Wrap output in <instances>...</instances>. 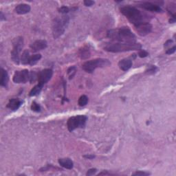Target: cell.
I'll list each match as a JSON object with an SVG mask.
<instances>
[{
  "label": "cell",
  "instance_id": "484cf974",
  "mask_svg": "<svg viewBox=\"0 0 176 176\" xmlns=\"http://www.w3.org/2000/svg\"><path fill=\"white\" fill-rule=\"evenodd\" d=\"M69 11H70V10H69V8L66 6H62L58 9V12L61 14H63V15H65V14L68 13Z\"/></svg>",
  "mask_w": 176,
  "mask_h": 176
},
{
  "label": "cell",
  "instance_id": "e0dca14e",
  "mask_svg": "<svg viewBox=\"0 0 176 176\" xmlns=\"http://www.w3.org/2000/svg\"><path fill=\"white\" fill-rule=\"evenodd\" d=\"M1 77H1V80H0V85H1V86H2V87L7 88V86H8L9 77H8V72H7L4 69H3V68H2Z\"/></svg>",
  "mask_w": 176,
  "mask_h": 176
},
{
  "label": "cell",
  "instance_id": "52a82bcc",
  "mask_svg": "<svg viewBox=\"0 0 176 176\" xmlns=\"http://www.w3.org/2000/svg\"><path fill=\"white\" fill-rule=\"evenodd\" d=\"M13 50L11 51V58L15 64H19L20 57L19 54L22 52L23 46V39L22 37L15 38L13 42Z\"/></svg>",
  "mask_w": 176,
  "mask_h": 176
},
{
  "label": "cell",
  "instance_id": "7402d4cb",
  "mask_svg": "<svg viewBox=\"0 0 176 176\" xmlns=\"http://www.w3.org/2000/svg\"><path fill=\"white\" fill-rule=\"evenodd\" d=\"M88 98L85 95H83L79 98L78 103L79 106L83 107L88 104Z\"/></svg>",
  "mask_w": 176,
  "mask_h": 176
},
{
  "label": "cell",
  "instance_id": "83f0119b",
  "mask_svg": "<svg viewBox=\"0 0 176 176\" xmlns=\"http://www.w3.org/2000/svg\"><path fill=\"white\" fill-rule=\"evenodd\" d=\"M150 173H148V172H144V171H137L136 173H134L133 175H149Z\"/></svg>",
  "mask_w": 176,
  "mask_h": 176
},
{
  "label": "cell",
  "instance_id": "8992f818",
  "mask_svg": "<svg viewBox=\"0 0 176 176\" xmlns=\"http://www.w3.org/2000/svg\"><path fill=\"white\" fill-rule=\"evenodd\" d=\"M88 117L84 115H78L72 116L68 120V128L70 132L75 130L78 128H83L85 126Z\"/></svg>",
  "mask_w": 176,
  "mask_h": 176
},
{
  "label": "cell",
  "instance_id": "1f68e13d",
  "mask_svg": "<svg viewBox=\"0 0 176 176\" xmlns=\"http://www.w3.org/2000/svg\"><path fill=\"white\" fill-rule=\"evenodd\" d=\"M173 41H172V40H168L167 42L164 43V46L165 48H167L168 46H170L171 44H173Z\"/></svg>",
  "mask_w": 176,
  "mask_h": 176
},
{
  "label": "cell",
  "instance_id": "6da1fadb",
  "mask_svg": "<svg viewBox=\"0 0 176 176\" xmlns=\"http://www.w3.org/2000/svg\"><path fill=\"white\" fill-rule=\"evenodd\" d=\"M107 36L109 39L120 43H136V41L135 34L128 27H121L110 30L107 33Z\"/></svg>",
  "mask_w": 176,
  "mask_h": 176
},
{
  "label": "cell",
  "instance_id": "8fae6325",
  "mask_svg": "<svg viewBox=\"0 0 176 176\" xmlns=\"http://www.w3.org/2000/svg\"><path fill=\"white\" fill-rule=\"evenodd\" d=\"M48 43L46 40H37L30 45V48L33 52H39L46 49Z\"/></svg>",
  "mask_w": 176,
  "mask_h": 176
},
{
  "label": "cell",
  "instance_id": "d6986e66",
  "mask_svg": "<svg viewBox=\"0 0 176 176\" xmlns=\"http://www.w3.org/2000/svg\"><path fill=\"white\" fill-rule=\"evenodd\" d=\"M42 86H41L40 85H37L34 86V87L31 89L30 92V96H35L37 95H38L41 92V89H42Z\"/></svg>",
  "mask_w": 176,
  "mask_h": 176
},
{
  "label": "cell",
  "instance_id": "9c48e42d",
  "mask_svg": "<svg viewBox=\"0 0 176 176\" xmlns=\"http://www.w3.org/2000/svg\"><path fill=\"white\" fill-rule=\"evenodd\" d=\"M53 72L50 69H44V70H41L37 76L39 85L43 87L45 84H46L50 80L52 77H53Z\"/></svg>",
  "mask_w": 176,
  "mask_h": 176
},
{
  "label": "cell",
  "instance_id": "7c38bea8",
  "mask_svg": "<svg viewBox=\"0 0 176 176\" xmlns=\"http://www.w3.org/2000/svg\"><path fill=\"white\" fill-rule=\"evenodd\" d=\"M140 6L144 9H145L147 10H149V11L151 12H156V13L163 12V9H162L159 6L154 4V3H152L151 2L143 3L142 4L140 5Z\"/></svg>",
  "mask_w": 176,
  "mask_h": 176
},
{
  "label": "cell",
  "instance_id": "d4e9b609",
  "mask_svg": "<svg viewBox=\"0 0 176 176\" xmlns=\"http://www.w3.org/2000/svg\"><path fill=\"white\" fill-rule=\"evenodd\" d=\"M75 73H76V67L72 66L68 69V74H69V76H70V79H71L72 77H74Z\"/></svg>",
  "mask_w": 176,
  "mask_h": 176
},
{
  "label": "cell",
  "instance_id": "f546056e",
  "mask_svg": "<svg viewBox=\"0 0 176 176\" xmlns=\"http://www.w3.org/2000/svg\"><path fill=\"white\" fill-rule=\"evenodd\" d=\"M175 49H176L175 46H174L173 48H168V49L167 50V51H166V54H173L175 52Z\"/></svg>",
  "mask_w": 176,
  "mask_h": 176
},
{
  "label": "cell",
  "instance_id": "ffe728a7",
  "mask_svg": "<svg viewBox=\"0 0 176 176\" xmlns=\"http://www.w3.org/2000/svg\"><path fill=\"white\" fill-rule=\"evenodd\" d=\"M41 55L40 54H36L33 55V56L30 57L29 65H35L37 62L41 59Z\"/></svg>",
  "mask_w": 176,
  "mask_h": 176
},
{
  "label": "cell",
  "instance_id": "ba28073f",
  "mask_svg": "<svg viewBox=\"0 0 176 176\" xmlns=\"http://www.w3.org/2000/svg\"><path fill=\"white\" fill-rule=\"evenodd\" d=\"M30 81V73L28 70L16 71L13 76V81L15 83H26Z\"/></svg>",
  "mask_w": 176,
  "mask_h": 176
},
{
  "label": "cell",
  "instance_id": "5b68a950",
  "mask_svg": "<svg viewBox=\"0 0 176 176\" xmlns=\"http://www.w3.org/2000/svg\"><path fill=\"white\" fill-rule=\"evenodd\" d=\"M111 65V62L106 58H96L94 60L86 61L82 65L83 70L88 73H92L96 68H104Z\"/></svg>",
  "mask_w": 176,
  "mask_h": 176
},
{
  "label": "cell",
  "instance_id": "4dcf8cb0",
  "mask_svg": "<svg viewBox=\"0 0 176 176\" xmlns=\"http://www.w3.org/2000/svg\"><path fill=\"white\" fill-rule=\"evenodd\" d=\"M83 3H84L85 6H91L94 4V2L90 1V0H85V1H84Z\"/></svg>",
  "mask_w": 176,
  "mask_h": 176
},
{
  "label": "cell",
  "instance_id": "f1b7e54d",
  "mask_svg": "<svg viewBox=\"0 0 176 176\" xmlns=\"http://www.w3.org/2000/svg\"><path fill=\"white\" fill-rule=\"evenodd\" d=\"M96 171H97V170H96V168H91V169L88 170V171L87 172V173H86V175H87L88 176L93 175H94L96 173Z\"/></svg>",
  "mask_w": 176,
  "mask_h": 176
},
{
  "label": "cell",
  "instance_id": "277c9868",
  "mask_svg": "<svg viewBox=\"0 0 176 176\" xmlns=\"http://www.w3.org/2000/svg\"><path fill=\"white\" fill-rule=\"evenodd\" d=\"M70 22V17L66 15L57 17L53 22V35L54 39H57L63 34Z\"/></svg>",
  "mask_w": 176,
  "mask_h": 176
},
{
  "label": "cell",
  "instance_id": "4fadbf2b",
  "mask_svg": "<svg viewBox=\"0 0 176 176\" xmlns=\"http://www.w3.org/2000/svg\"><path fill=\"white\" fill-rule=\"evenodd\" d=\"M22 102L19 99L12 98L9 101L8 105H7V108L13 110V111H15V110L19 108V107L22 105Z\"/></svg>",
  "mask_w": 176,
  "mask_h": 176
},
{
  "label": "cell",
  "instance_id": "44dd1931",
  "mask_svg": "<svg viewBox=\"0 0 176 176\" xmlns=\"http://www.w3.org/2000/svg\"><path fill=\"white\" fill-rule=\"evenodd\" d=\"M90 56V53L88 48H83L82 50H80V57L82 59H86Z\"/></svg>",
  "mask_w": 176,
  "mask_h": 176
},
{
  "label": "cell",
  "instance_id": "d6a6232c",
  "mask_svg": "<svg viewBox=\"0 0 176 176\" xmlns=\"http://www.w3.org/2000/svg\"><path fill=\"white\" fill-rule=\"evenodd\" d=\"M83 157L88 158V159H93V158H95V156H93V155H85Z\"/></svg>",
  "mask_w": 176,
  "mask_h": 176
},
{
  "label": "cell",
  "instance_id": "ac0fdd59",
  "mask_svg": "<svg viewBox=\"0 0 176 176\" xmlns=\"http://www.w3.org/2000/svg\"><path fill=\"white\" fill-rule=\"evenodd\" d=\"M30 57L31 56L30 55L29 51L28 50H24L22 55V57H21V61H22V63L23 65H28V64L29 65Z\"/></svg>",
  "mask_w": 176,
  "mask_h": 176
},
{
  "label": "cell",
  "instance_id": "9a60e30c",
  "mask_svg": "<svg viewBox=\"0 0 176 176\" xmlns=\"http://www.w3.org/2000/svg\"><path fill=\"white\" fill-rule=\"evenodd\" d=\"M15 12L19 15H24V14L28 13L30 11V6L26 3L17 5L15 7Z\"/></svg>",
  "mask_w": 176,
  "mask_h": 176
},
{
  "label": "cell",
  "instance_id": "cb8c5ba5",
  "mask_svg": "<svg viewBox=\"0 0 176 176\" xmlns=\"http://www.w3.org/2000/svg\"><path fill=\"white\" fill-rule=\"evenodd\" d=\"M158 70V68L155 66V65H150L149 68L146 70V73L149 74H154Z\"/></svg>",
  "mask_w": 176,
  "mask_h": 176
},
{
  "label": "cell",
  "instance_id": "7a4b0ae2",
  "mask_svg": "<svg viewBox=\"0 0 176 176\" xmlns=\"http://www.w3.org/2000/svg\"><path fill=\"white\" fill-rule=\"evenodd\" d=\"M120 12L123 15L125 16L130 23L133 24L134 26L147 22V15L141 13L139 10L136 8L135 7L131 6H123L120 8Z\"/></svg>",
  "mask_w": 176,
  "mask_h": 176
},
{
  "label": "cell",
  "instance_id": "4316f807",
  "mask_svg": "<svg viewBox=\"0 0 176 176\" xmlns=\"http://www.w3.org/2000/svg\"><path fill=\"white\" fill-rule=\"evenodd\" d=\"M148 55H149V53H147V51L145 50H141L139 51L138 53V56L141 58H144V57H147Z\"/></svg>",
  "mask_w": 176,
  "mask_h": 176
},
{
  "label": "cell",
  "instance_id": "3957f363",
  "mask_svg": "<svg viewBox=\"0 0 176 176\" xmlns=\"http://www.w3.org/2000/svg\"><path fill=\"white\" fill-rule=\"evenodd\" d=\"M142 46L138 43H115L108 44L105 50L110 53H123L132 50H139Z\"/></svg>",
  "mask_w": 176,
  "mask_h": 176
},
{
  "label": "cell",
  "instance_id": "30bf717a",
  "mask_svg": "<svg viewBox=\"0 0 176 176\" xmlns=\"http://www.w3.org/2000/svg\"><path fill=\"white\" fill-rule=\"evenodd\" d=\"M135 29L136 32L139 35L144 37L149 34L152 30V26L149 22L141 23L138 26H135Z\"/></svg>",
  "mask_w": 176,
  "mask_h": 176
},
{
  "label": "cell",
  "instance_id": "603a6c76",
  "mask_svg": "<svg viewBox=\"0 0 176 176\" xmlns=\"http://www.w3.org/2000/svg\"><path fill=\"white\" fill-rule=\"evenodd\" d=\"M31 109H32L34 112H39L41 111V107L36 102H33L32 103V105H31Z\"/></svg>",
  "mask_w": 176,
  "mask_h": 176
},
{
  "label": "cell",
  "instance_id": "5bb4252c",
  "mask_svg": "<svg viewBox=\"0 0 176 176\" xmlns=\"http://www.w3.org/2000/svg\"><path fill=\"white\" fill-rule=\"evenodd\" d=\"M118 66L122 70L127 71L132 68V61L129 58H124V59H122L119 61Z\"/></svg>",
  "mask_w": 176,
  "mask_h": 176
},
{
  "label": "cell",
  "instance_id": "2e32d148",
  "mask_svg": "<svg viewBox=\"0 0 176 176\" xmlns=\"http://www.w3.org/2000/svg\"><path fill=\"white\" fill-rule=\"evenodd\" d=\"M58 162L62 167L67 168V169H72L73 168L74 163L70 158H60Z\"/></svg>",
  "mask_w": 176,
  "mask_h": 176
}]
</instances>
